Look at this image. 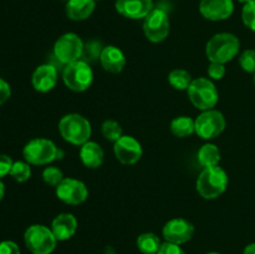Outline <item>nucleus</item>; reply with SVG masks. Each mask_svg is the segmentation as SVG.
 Wrapping results in <instances>:
<instances>
[{
	"mask_svg": "<svg viewBox=\"0 0 255 254\" xmlns=\"http://www.w3.org/2000/svg\"><path fill=\"white\" fill-rule=\"evenodd\" d=\"M157 254H186V253H184L183 249H182L181 246H178V244L164 242V243H162L161 248H159L158 253Z\"/></svg>",
	"mask_w": 255,
	"mask_h": 254,
	"instance_id": "2f4dec72",
	"label": "nucleus"
},
{
	"mask_svg": "<svg viewBox=\"0 0 255 254\" xmlns=\"http://www.w3.org/2000/svg\"><path fill=\"white\" fill-rule=\"evenodd\" d=\"M114 151L116 158L124 164H134L143 153L141 143L134 137L125 134L115 142Z\"/></svg>",
	"mask_w": 255,
	"mask_h": 254,
	"instance_id": "ddd939ff",
	"label": "nucleus"
},
{
	"mask_svg": "<svg viewBox=\"0 0 255 254\" xmlns=\"http://www.w3.org/2000/svg\"><path fill=\"white\" fill-rule=\"evenodd\" d=\"M24 242L32 254H51L56 248L57 239L50 228L42 224H34L25 232Z\"/></svg>",
	"mask_w": 255,
	"mask_h": 254,
	"instance_id": "20e7f679",
	"label": "nucleus"
},
{
	"mask_svg": "<svg viewBox=\"0 0 255 254\" xmlns=\"http://www.w3.org/2000/svg\"><path fill=\"white\" fill-rule=\"evenodd\" d=\"M243 254H255V243L248 244V246L244 248Z\"/></svg>",
	"mask_w": 255,
	"mask_h": 254,
	"instance_id": "c9c22d12",
	"label": "nucleus"
},
{
	"mask_svg": "<svg viewBox=\"0 0 255 254\" xmlns=\"http://www.w3.org/2000/svg\"><path fill=\"white\" fill-rule=\"evenodd\" d=\"M241 47L238 37L229 32L217 34L207 42L206 54L211 62L226 64L237 56Z\"/></svg>",
	"mask_w": 255,
	"mask_h": 254,
	"instance_id": "f257e3e1",
	"label": "nucleus"
},
{
	"mask_svg": "<svg viewBox=\"0 0 255 254\" xmlns=\"http://www.w3.org/2000/svg\"><path fill=\"white\" fill-rule=\"evenodd\" d=\"M57 70L54 65H41L34 71L31 84L39 92H49L56 86Z\"/></svg>",
	"mask_w": 255,
	"mask_h": 254,
	"instance_id": "dca6fc26",
	"label": "nucleus"
},
{
	"mask_svg": "<svg viewBox=\"0 0 255 254\" xmlns=\"http://www.w3.org/2000/svg\"><path fill=\"white\" fill-rule=\"evenodd\" d=\"M55 188H56L57 198L64 203L72 204V206L85 202L89 196V191L84 182L75 178H64L61 183Z\"/></svg>",
	"mask_w": 255,
	"mask_h": 254,
	"instance_id": "9b49d317",
	"label": "nucleus"
},
{
	"mask_svg": "<svg viewBox=\"0 0 255 254\" xmlns=\"http://www.w3.org/2000/svg\"><path fill=\"white\" fill-rule=\"evenodd\" d=\"M116 10L128 19H144L153 10L152 0H116Z\"/></svg>",
	"mask_w": 255,
	"mask_h": 254,
	"instance_id": "2eb2a0df",
	"label": "nucleus"
},
{
	"mask_svg": "<svg viewBox=\"0 0 255 254\" xmlns=\"http://www.w3.org/2000/svg\"><path fill=\"white\" fill-rule=\"evenodd\" d=\"M143 31L147 39L152 42H161L169 34V17L163 9L152 10L143 21Z\"/></svg>",
	"mask_w": 255,
	"mask_h": 254,
	"instance_id": "9d476101",
	"label": "nucleus"
},
{
	"mask_svg": "<svg viewBox=\"0 0 255 254\" xmlns=\"http://www.w3.org/2000/svg\"><path fill=\"white\" fill-rule=\"evenodd\" d=\"M221 161V151L218 147L213 143H206L199 148L198 151V162L202 167H214L218 166Z\"/></svg>",
	"mask_w": 255,
	"mask_h": 254,
	"instance_id": "412c9836",
	"label": "nucleus"
},
{
	"mask_svg": "<svg viewBox=\"0 0 255 254\" xmlns=\"http://www.w3.org/2000/svg\"><path fill=\"white\" fill-rule=\"evenodd\" d=\"M242 19L247 27L255 31V0H252L244 5L243 11H242Z\"/></svg>",
	"mask_w": 255,
	"mask_h": 254,
	"instance_id": "cd10ccee",
	"label": "nucleus"
},
{
	"mask_svg": "<svg viewBox=\"0 0 255 254\" xmlns=\"http://www.w3.org/2000/svg\"><path fill=\"white\" fill-rule=\"evenodd\" d=\"M171 131L176 137H188L196 132V124L194 120L188 116H179L176 117L171 122Z\"/></svg>",
	"mask_w": 255,
	"mask_h": 254,
	"instance_id": "4be33fe9",
	"label": "nucleus"
},
{
	"mask_svg": "<svg viewBox=\"0 0 255 254\" xmlns=\"http://www.w3.org/2000/svg\"><path fill=\"white\" fill-rule=\"evenodd\" d=\"M42 179L45 181V183L52 187H57L64 179V174H62L61 169H59L57 167H46L42 172Z\"/></svg>",
	"mask_w": 255,
	"mask_h": 254,
	"instance_id": "bb28decb",
	"label": "nucleus"
},
{
	"mask_svg": "<svg viewBox=\"0 0 255 254\" xmlns=\"http://www.w3.org/2000/svg\"><path fill=\"white\" fill-rule=\"evenodd\" d=\"M208 75L213 80L223 79L226 75V66L224 64H219V62H211L208 67Z\"/></svg>",
	"mask_w": 255,
	"mask_h": 254,
	"instance_id": "7c9ffc66",
	"label": "nucleus"
},
{
	"mask_svg": "<svg viewBox=\"0 0 255 254\" xmlns=\"http://www.w3.org/2000/svg\"><path fill=\"white\" fill-rule=\"evenodd\" d=\"M207 254H219V253H217V252H211V253H207Z\"/></svg>",
	"mask_w": 255,
	"mask_h": 254,
	"instance_id": "58836bf2",
	"label": "nucleus"
},
{
	"mask_svg": "<svg viewBox=\"0 0 255 254\" xmlns=\"http://www.w3.org/2000/svg\"><path fill=\"white\" fill-rule=\"evenodd\" d=\"M241 67L247 72H254L255 74V51L254 50H246L239 57Z\"/></svg>",
	"mask_w": 255,
	"mask_h": 254,
	"instance_id": "c85d7f7f",
	"label": "nucleus"
},
{
	"mask_svg": "<svg viewBox=\"0 0 255 254\" xmlns=\"http://www.w3.org/2000/svg\"><path fill=\"white\" fill-rule=\"evenodd\" d=\"M0 254H20L19 246L11 241H4L0 243Z\"/></svg>",
	"mask_w": 255,
	"mask_h": 254,
	"instance_id": "473e14b6",
	"label": "nucleus"
},
{
	"mask_svg": "<svg viewBox=\"0 0 255 254\" xmlns=\"http://www.w3.org/2000/svg\"><path fill=\"white\" fill-rule=\"evenodd\" d=\"M77 229V221L74 214L61 213L51 223V231L57 241H67L71 238Z\"/></svg>",
	"mask_w": 255,
	"mask_h": 254,
	"instance_id": "a211bd4d",
	"label": "nucleus"
},
{
	"mask_svg": "<svg viewBox=\"0 0 255 254\" xmlns=\"http://www.w3.org/2000/svg\"><path fill=\"white\" fill-rule=\"evenodd\" d=\"M102 134H104L105 138L112 142H116L117 139L124 136L121 125L117 121H114V120H106L102 124Z\"/></svg>",
	"mask_w": 255,
	"mask_h": 254,
	"instance_id": "393cba45",
	"label": "nucleus"
},
{
	"mask_svg": "<svg viewBox=\"0 0 255 254\" xmlns=\"http://www.w3.org/2000/svg\"><path fill=\"white\" fill-rule=\"evenodd\" d=\"M161 246L162 243L159 241L158 236L151 233V232L142 233L137 238V248L139 249L142 254H157Z\"/></svg>",
	"mask_w": 255,
	"mask_h": 254,
	"instance_id": "5701e85b",
	"label": "nucleus"
},
{
	"mask_svg": "<svg viewBox=\"0 0 255 254\" xmlns=\"http://www.w3.org/2000/svg\"><path fill=\"white\" fill-rule=\"evenodd\" d=\"M4 193H5L4 184H2V182L0 181V201H1V199H2V197H4Z\"/></svg>",
	"mask_w": 255,
	"mask_h": 254,
	"instance_id": "e433bc0d",
	"label": "nucleus"
},
{
	"mask_svg": "<svg viewBox=\"0 0 255 254\" xmlns=\"http://www.w3.org/2000/svg\"><path fill=\"white\" fill-rule=\"evenodd\" d=\"M62 79H64L65 85L70 90L82 92L86 91L91 86L92 80H94V72H92L89 62L80 59L65 66Z\"/></svg>",
	"mask_w": 255,
	"mask_h": 254,
	"instance_id": "0eeeda50",
	"label": "nucleus"
},
{
	"mask_svg": "<svg viewBox=\"0 0 255 254\" xmlns=\"http://www.w3.org/2000/svg\"><path fill=\"white\" fill-rule=\"evenodd\" d=\"M12 163L14 162L11 161V158L9 156H6V154H0V178H2V177L10 173Z\"/></svg>",
	"mask_w": 255,
	"mask_h": 254,
	"instance_id": "72a5a7b5",
	"label": "nucleus"
},
{
	"mask_svg": "<svg viewBox=\"0 0 255 254\" xmlns=\"http://www.w3.org/2000/svg\"><path fill=\"white\" fill-rule=\"evenodd\" d=\"M22 154L27 163L41 166V164L50 163L54 159L61 158L62 152L57 149L54 142L50 139L34 138L27 142L26 146L24 147Z\"/></svg>",
	"mask_w": 255,
	"mask_h": 254,
	"instance_id": "423d86ee",
	"label": "nucleus"
},
{
	"mask_svg": "<svg viewBox=\"0 0 255 254\" xmlns=\"http://www.w3.org/2000/svg\"><path fill=\"white\" fill-rule=\"evenodd\" d=\"M60 134L65 141L76 146L86 143L91 136V124L89 120L79 114H69L59 122Z\"/></svg>",
	"mask_w": 255,
	"mask_h": 254,
	"instance_id": "7ed1b4c3",
	"label": "nucleus"
},
{
	"mask_svg": "<svg viewBox=\"0 0 255 254\" xmlns=\"http://www.w3.org/2000/svg\"><path fill=\"white\" fill-rule=\"evenodd\" d=\"M80 158L87 168H99L104 163L105 153L99 143L87 141L80 149Z\"/></svg>",
	"mask_w": 255,
	"mask_h": 254,
	"instance_id": "6ab92c4d",
	"label": "nucleus"
},
{
	"mask_svg": "<svg viewBox=\"0 0 255 254\" xmlns=\"http://www.w3.org/2000/svg\"><path fill=\"white\" fill-rule=\"evenodd\" d=\"M100 62L106 71L111 74H119L126 65V57L121 49L114 45H109L102 49L100 55Z\"/></svg>",
	"mask_w": 255,
	"mask_h": 254,
	"instance_id": "f3484780",
	"label": "nucleus"
},
{
	"mask_svg": "<svg viewBox=\"0 0 255 254\" xmlns=\"http://www.w3.org/2000/svg\"><path fill=\"white\" fill-rule=\"evenodd\" d=\"M228 186V174L222 167H207L197 179V191L203 198L214 199L224 193Z\"/></svg>",
	"mask_w": 255,
	"mask_h": 254,
	"instance_id": "f03ea898",
	"label": "nucleus"
},
{
	"mask_svg": "<svg viewBox=\"0 0 255 254\" xmlns=\"http://www.w3.org/2000/svg\"><path fill=\"white\" fill-rule=\"evenodd\" d=\"M94 10L95 0H69L66 4L67 17L75 21L87 19Z\"/></svg>",
	"mask_w": 255,
	"mask_h": 254,
	"instance_id": "aec40b11",
	"label": "nucleus"
},
{
	"mask_svg": "<svg viewBox=\"0 0 255 254\" xmlns=\"http://www.w3.org/2000/svg\"><path fill=\"white\" fill-rule=\"evenodd\" d=\"M101 51H102V49H100L99 42L91 41L84 46V52H82V56H89L86 60H85V61H87V60H94V59H96V57H99L100 59Z\"/></svg>",
	"mask_w": 255,
	"mask_h": 254,
	"instance_id": "c756f323",
	"label": "nucleus"
},
{
	"mask_svg": "<svg viewBox=\"0 0 255 254\" xmlns=\"http://www.w3.org/2000/svg\"><path fill=\"white\" fill-rule=\"evenodd\" d=\"M9 174L16 182H25L31 176V168H30L29 163H26V162L17 161L12 163Z\"/></svg>",
	"mask_w": 255,
	"mask_h": 254,
	"instance_id": "a878e982",
	"label": "nucleus"
},
{
	"mask_svg": "<svg viewBox=\"0 0 255 254\" xmlns=\"http://www.w3.org/2000/svg\"><path fill=\"white\" fill-rule=\"evenodd\" d=\"M238 1H241V2H244V4H247V2L252 1V0H238Z\"/></svg>",
	"mask_w": 255,
	"mask_h": 254,
	"instance_id": "4c0bfd02",
	"label": "nucleus"
},
{
	"mask_svg": "<svg viewBox=\"0 0 255 254\" xmlns=\"http://www.w3.org/2000/svg\"><path fill=\"white\" fill-rule=\"evenodd\" d=\"M196 133L204 139H212L218 137L226 128V119L223 114L217 110L203 111L196 120Z\"/></svg>",
	"mask_w": 255,
	"mask_h": 254,
	"instance_id": "1a4fd4ad",
	"label": "nucleus"
},
{
	"mask_svg": "<svg viewBox=\"0 0 255 254\" xmlns=\"http://www.w3.org/2000/svg\"><path fill=\"white\" fill-rule=\"evenodd\" d=\"M194 233V227L191 222L184 218H173L164 224L162 234L166 242L174 244L187 243L192 239Z\"/></svg>",
	"mask_w": 255,
	"mask_h": 254,
	"instance_id": "f8f14e48",
	"label": "nucleus"
},
{
	"mask_svg": "<svg viewBox=\"0 0 255 254\" xmlns=\"http://www.w3.org/2000/svg\"><path fill=\"white\" fill-rule=\"evenodd\" d=\"M10 94H11V91H10L9 84L2 79H0V105H2L9 100Z\"/></svg>",
	"mask_w": 255,
	"mask_h": 254,
	"instance_id": "f704fd0d",
	"label": "nucleus"
},
{
	"mask_svg": "<svg viewBox=\"0 0 255 254\" xmlns=\"http://www.w3.org/2000/svg\"><path fill=\"white\" fill-rule=\"evenodd\" d=\"M187 91L193 106L202 111L212 110L219 100L217 87L211 80L206 77H198L193 80Z\"/></svg>",
	"mask_w": 255,
	"mask_h": 254,
	"instance_id": "39448f33",
	"label": "nucleus"
},
{
	"mask_svg": "<svg viewBox=\"0 0 255 254\" xmlns=\"http://www.w3.org/2000/svg\"><path fill=\"white\" fill-rule=\"evenodd\" d=\"M168 81L171 86L176 90H188L189 85L192 84V77L188 71L183 69H177L171 71L168 75Z\"/></svg>",
	"mask_w": 255,
	"mask_h": 254,
	"instance_id": "b1692460",
	"label": "nucleus"
},
{
	"mask_svg": "<svg viewBox=\"0 0 255 254\" xmlns=\"http://www.w3.org/2000/svg\"><path fill=\"white\" fill-rule=\"evenodd\" d=\"M233 0H202L199 11L206 19L212 21L226 20L233 14Z\"/></svg>",
	"mask_w": 255,
	"mask_h": 254,
	"instance_id": "4468645a",
	"label": "nucleus"
},
{
	"mask_svg": "<svg viewBox=\"0 0 255 254\" xmlns=\"http://www.w3.org/2000/svg\"><path fill=\"white\" fill-rule=\"evenodd\" d=\"M254 84H255V74H254Z\"/></svg>",
	"mask_w": 255,
	"mask_h": 254,
	"instance_id": "ea45409f",
	"label": "nucleus"
},
{
	"mask_svg": "<svg viewBox=\"0 0 255 254\" xmlns=\"http://www.w3.org/2000/svg\"><path fill=\"white\" fill-rule=\"evenodd\" d=\"M84 42L79 35L67 32L60 36L54 45V56L66 66L82 57Z\"/></svg>",
	"mask_w": 255,
	"mask_h": 254,
	"instance_id": "6e6552de",
	"label": "nucleus"
}]
</instances>
